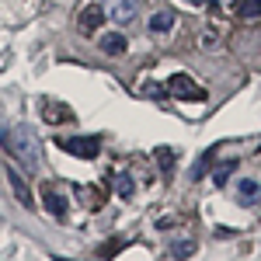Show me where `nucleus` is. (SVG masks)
<instances>
[{
	"label": "nucleus",
	"instance_id": "obj_1",
	"mask_svg": "<svg viewBox=\"0 0 261 261\" xmlns=\"http://www.w3.org/2000/svg\"><path fill=\"white\" fill-rule=\"evenodd\" d=\"M0 143L4 150H11V157H18L28 171L39 167V140L32 136L28 125H11V129H0Z\"/></svg>",
	"mask_w": 261,
	"mask_h": 261
},
{
	"label": "nucleus",
	"instance_id": "obj_2",
	"mask_svg": "<svg viewBox=\"0 0 261 261\" xmlns=\"http://www.w3.org/2000/svg\"><path fill=\"white\" fill-rule=\"evenodd\" d=\"M167 94L178 101H205V87L195 84L188 73H174L171 81H167Z\"/></svg>",
	"mask_w": 261,
	"mask_h": 261
},
{
	"label": "nucleus",
	"instance_id": "obj_3",
	"mask_svg": "<svg viewBox=\"0 0 261 261\" xmlns=\"http://www.w3.org/2000/svg\"><path fill=\"white\" fill-rule=\"evenodd\" d=\"M66 153H73V157H81V161H94L101 150V143L94 140V136H70V140L60 143Z\"/></svg>",
	"mask_w": 261,
	"mask_h": 261
},
{
	"label": "nucleus",
	"instance_id": "obj_4",
	"mask_svg": "<svg viewBox=\"0 0 261 261\" xmlns=\"http://www.w3.org/2000/svg\"><path fill=\"white\" fill-rule=\"evenodd\" d=\"M4 174H7V185H11V192H14V199L24 205V209H32L35 199H32V188H28V181L21 178L18 167H4Z\"/></svg>",
	"mask_w": 261,
	"mask_h": 261
},
{
	"label": "nucleus",
	"instance_id": "obj_5",
	"mask_svg": "<svg viewBox=\"0 0 261 261\" xmlns=\"http://www.w3.org/2000/svg\"><path fill=\"white\" fill-rule=\"evenodd\" d=\"M136 0H105V18L119 21V24H129V21L136 18Z\"/></svg>",
	"mask_w": 261,
	"mask_h": 261
},
{
	"label": "nucleus",
	"instance_id": "obj_6",
	"mask_svg": "<svg viewBox=\"0 0 261 261\" xmlns=\"http://www.w3.org/2000/svg\"><path fill=\"white\" fill-rule=\"evenodd\" d=\"M81 28L84 32H98L101 28V21H105V7H101V4H87V7H84L81 11Z\"/></svg>",
	"mask_w": 261,
	"mask_h": 261
},
{
	"label": "nucleus",
	"instance_id": "obj_7",
	"mask_svg": "<svg viewBox=\"0 0 261 261\" xmlns=\"http://www.w3.org/2000/svg\"><path fill=\"white\" fill-rule=\"evenodd\" d=\"M42 199H45V209H49L56 220H63V216H66V199H63L53 185H45V188H42Z\"/></svg>",
	"mask_w": 261,
	"mask_h": 261
},
{
	"label": "nucleus",
	"instance_id": "obj_8",
	"mask_svg": "<svg viewBox=\"0 0 261 261\" xmlns=\"http://www.w3.org/2000/svg\"><path fill=\"white\" fill-rule=\"evenodd\" d=\"M233 11H237V18L254 21L261 18V0H233Z\"/></svg>",
	"mask_w": 261,
	"mask_h": 261
},
{
	"label": "nucleus",
	"instance_id": "obj_9",
	"mask_svg": "<svg viewBox=\"0 0 261 261\" xmlns=\"http://www.w3.org/2000/svg\"><path fill=\"white\" fill-rule=\"evenodd\" d=\"M150 28H153V32H171V28H174V11H157V14L150 18Z\"/></svg>",
	"mask_w": 261,
	"mask_h": 261
},
{
	"label": "nucleus",
	"instance_id": "obj_10",
	"mask_svg": "<svg viewBox=\"0 0 261 261\" xmlns=\"http://www.w3.org/2000/svg\"><path fill=\"white\" fill-rule=\"evenodd\" d=\"M101 49H105V53H112V56H122V53H125V39H122L119 32H112V35H105V39H101Z\"/></svg>",
	"mask_w": 261,
	"mask_h": 261
},
{
	"label": "nucleus",
	"instance_id": "obj_11",
	"mask_svg": "<svg viewBox=\"0 0 261 261\" xmlns=\"http://www.w3.org/2000/svg\"><path fill=\"white\" fill-rule=\"evenodd\" d=\"M213 161H216V150H205V153L199 157V164L192 167V181H202V178H205V171L213 167Z\"/></svg>",
	"mask_w": 261,
	"mask_h": 261
},
{
	"label": "nucleus",
	"instance_id": "obj_12",
	"mask_svg": "<svg viewBox=\"0 0 261 261\" xmlns=\"http://www.w3.org/2000/svg\"><path fill=\"white\" fill-rule=\"evenodd\" d=\"M77 199L87 202L91 209H98V205H101V192H98V188H91V185H77Z\"/></svg>",
	"mask_w": 261,
	"mask_h": 261
},
{
	"label": "nucleus",
	"instance_id": "obj_13",
	"mask_svg": "<svg viewBox=\"0 0 261 261\" xmlns=\"http://www.w3.org/2000/svg\"><path fill=\"white\" fill-rule=\"evenodd\" d=\"M115 192H119L122 199H129V195L136 192V181L129 178V174H115Z\"/></svg>",
	"mask_w": 261,
	"mask_h": 261
},
{
	"label": "nucleus",
	"instance_id": "obj_14",
	"mask_svg": "<svg viewBox=\"0 0 261 261\" xmlns=\"http://www.w3.org/2000/svg\"><path fill=\"white\" fill-rule=\"evenodd\" d=\"M199 45L205 49V53L220 49V35H216V28H202V39H199Z\"/></svg>",
	"mask_w": 261,
	"mask_h": 261
},
{
	"label": "nucleus",
	"instance_id": "obj_15",
	"mask_svg": "<svg viewBox=\"0 0 261 261\" xmlns=\"http://www.w3.org/2000/svg\"><path fill=\"white\" fill-rule=\"evenodd\" d=\"M45 119H49V122H56V119H73V112H70V108H63V105H49V101H45Z\"/></svg>",
	"mask_w": 261,
	"mask_h": 261
},
{
	"label": "nucleus",
	"instance_id": "obj_16",
	"mask_svg": "<svg viewBox=\"0 0 261 261\" xmlns=\"http://www.w3.org/2000/svg\"><path fill=\"white\" fill-rule=\"evenodd\" d=\"M174 161H178V153H174L171 146H161V150H157V164H161L164 171H171V167H174Z\"/></svg>",
	"mask_w": 261,
	"mask_h": 261
},
{
	"label": "nucleus",
	"instance_id": "obj_17",
	"mask_svg": "<svg viewBox=\"0 0 261 261\" xmlns=\"http://www.w3.org/2000/svg\"><path fill=\"white\" fill-rule=\"evenodd\" d=\"M171 254H174V258H188V254H195V241H174V244H171Z\"/></svg>",
	"mask_w": 261,
	"mask_h": 261
},
{
	"label": "nucleus",
	"instance_id": "obj_18",
	"mask_svg": "<svg viewBox=\"0 0 261 261\" xmlns=\"http://www.w3.org/2000/svg\"><path fill=\"white\" fill-rule=\"evenodd\" d=\"M233 171H237V161H226L223 164V167H216V174H213V178H216V185H226V181H230V174H233Z\"/></svg>",
	"mask_w": 261,
	"mask_h": 261
},
{
	"label": "nucleus",
	"instance_id": "obj_19",
	"mask_svg": "<svg viewBox=\"0 0 261 261\" xmlns=\"http://www.w3.org/2000/svg\"><path fill=\"white\" fill-rule=\"evenodd\" d=\"M258 195H261V185H258V181H241V202L258 199Z\"/></svg>",
	"mask_w": 261,
	"mask_h": 261
},
{
	"label": "nucleus",
	"instance_id": "obj_20",
	"mask_svg": "<svg viewBox=\"0 0 261 261\" xmlns=\"http://www.w3.org/2000/svg\"><path fill=\"white\" fill-rule=\"evenodd\" d=\"M119 251H122V241H108V244H101L98 254H101V258H108V254H119Z\"/></svg>",
	"mask_w": 261,
	"mask_h": 261
},
{
	"label": "nucleus",
	"instance_id": "obj_21",
	"mask_svg": "<svg viewBox=\"0 0 261 261\" xmlns=\"http://www.w3.org/2000/svg\"><path fill=\"white\" fill-rule=\"evenodd\" d=\"M146 94H150V98H164V87L161 84H146Z\"/></svg>",
	"mask_w": 261,
	"mask_h": 261
},
{
	"label": "nucleus",
	"instance_id": "obj_22",
	"mask_svg": "<svg viewBox=\"0 0 261 261\" xmlns=\"http://www.w3.org/2000/svg\"><path fill=\"white\" fill-rule=\"evenodd\" d=\"M237 230H230V226H216V237H233Z\"/></svg>",
	"mask_w": 261,
	"mask_h": 261
},
{
	"label": "nucleus",
	"instance_id": "obj_23",
	"mask_svg": "<svg viewBox=\"0 0 261 261\" xmlns=\"http://www.w3.org/2000/svg\"><path fill=\"white\" fill-rule=\"evenodd\" d=\"M192 4H205V0H192Z\"/></svg>",
	"mask_w": 261,
	"mask_h": 261
}]
</instances>
